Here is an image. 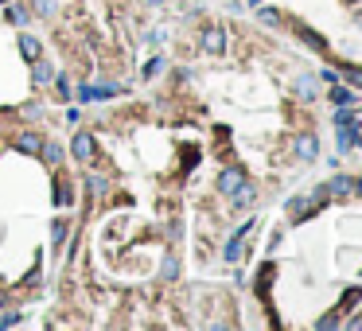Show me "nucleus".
<instances>
[{
    "mask_svg": "<svg viewBox=\"0 0 362 331\" xmlns=\"http://www.w3.org/2000/svg\"><path fill=\"white\" fill-rule=\"evenodd\" d=\"M335 125H339V152H351L354 145H362V121L351 113H339L335 117Z\"/></svg>",
    "mask_w": 362,
    "mask_h": 331,
    "instance_id": "nucleus-1",
    "label": "nucleus"
},
{
    "mask_svg": "<svg viewBox=\"0 0 362 331\" xmlns=\"http://www.w3.org/2000/svg\"><path fill=\"white\" fill-rule=\"evenodd\" d=\"M70 152H74V160L90 164V160L98 156V145H94V136H90V133H74V140H70Z\"/></svg>",
    "mask_w": 362,
    "mask_h": 331,
    "instance_id": "nucleus-2",
    "label": "nucleus"
},
{
    "mask_svg": "<svg viewBox=\"0 0 362 331\" xmlns=\"http://www.w3.org/2000/svg\"><path fill=\"white\" fill-rule=\"evenodd\" d=\"M121 90L109 86V82H101V86H82L79 90V102H109V97H117Z\"/></svg>",
    "mask_w": 362,
    "mask_h": 331,
    "instance_id": "nucleus-3",
    "label": "nucleus"
},
{
    "mask_svg": "<svg viewBox=\"0 0 362 331\" xmlns=\"http://www.w3.org/2000/svg\"><path fill=\"white\" fill-rule=\"evenodd\" d=\"M245 184H249V179H245V172H242V168H226V172L218 175V187H222L226 195H234V191H242Z\"/></svg>",
    "mask_w": 362,
    "mask_h": 331,
    "instance_id": "nucleus-4",
    "label": "nucleus"
},
{
    "mask_svg": "<svg viewBox=\"0 0 362 331\" xmlns=\"http://www.w3.org/2000/svg\"><path fill=\"white\" fill-rule=\"evenodd\" d=\"M293 152L300 156V160H315V156H320V136H312V133L296 136V140H293Z\"/></svg>",
    "mask_w": 362,
    "mask_h": 331,
    "instance_id": "nucleus-5",
    "label": "nucleus"
},
{
    "mask_svg": "<svg viewBox=\"0 0 362 331\" xmlns=\"http://www.w3.org/2000/svg\"><path fill=\"white\" fill-rule=\"evenodd\" d=\"M249 230H254V218H249L242 230H234V238L226 242V261H238V257H242V242H245V234H249Z\"/></svg>",
    "mask_w": 362,
    "mask_h": 331,
    "instance_id": "nucleus-6",
    "label": "nucleus"
},
{
    "mask_svg": "<svg viewBox=\"0 0 362 331\" xmlns=\"http://www.w3.org/2000/svg\"><path fill=\"white\" fill-rule=\"evenodd\" d=\"M203 51H211V55H222V51H226V31L222 28H206L203 31Z\"/></svg>",
    "mask_w": 362,
    "mask_h": 331,
    "instance_id": "nucleus-7",
    "label": "nucleus"
},
{
    "mask_svg": "<svg viewBox=\"0 0 362 331\" xmlns=\"http://www.w3.org/2000/svg\"><path fill=\"white\" fill-rule=\"evenodd\" d=\"M12 145L20 148V152H28V156H40V145H43V140H40V133H20L16 140H12Z\"/></svg>",
    "mask_w": 362,
    "mask_h": 331,
    "instance_id": "nucleus-8",
    "label": "nucleus"
},
{
    "mask_svg": "<svg viewBox=\"0 0 362 331\" xmlns=\"http://www.w3.org/2000/svg\"><path fill=\"white\" fill-rule=\"evenodd\" d=\"M293 28H296V35H300L304 43H308V47H315V51H320V55H323V51H327V43H323V35H315L312 28H304V24H293Z\"/></svg>",
    "mask_w": 362,
    "mask_h": 331,
    "instance_id": "nucleus-9",
    "label": "nucleus"
},
{
    "mask_svg": "<svg viewBox=\"0 0 362 331\" xmlns=\"http://www.w3.org/2000/svg\"><path fill=\"white\" fill-rule=\"evenodd\" d=\"M351 187H354L351 175H335L331 184H327V195H351Z\"/></svg>",
    "mask_w": 362,
    "mask_h": 331,
    "instance_id": "nucleus-10",
    "label": "nucleus"
},
{
    "mask_svg": "<svg viewBox=\"0 0 362 331\" xmlns=\"http://www.w3.org/2000/svg\"><path fill=\"white\" fill-rule=\"evenodd\" d=\"M315 90H320V82H315L312 74L296 78V94H300V97H315Z\"/></svg>",
    "mask_w": 362,
    "mask_h": 331,
    "instance_id": "nucleus-11",
    "label": "nucleus"
},
{
    "mask_svg": "<svg viewBox=\"0 0 362 331\" xmlns=\"http://www.w3.org/2000/svg\"><path fill=\"white\" fill-rule=\"evenodd\" d=\"M20 51H24V58L35 63V58H40V39H35V35H20Z\"/></svg>",
    "mask_w": 362,
    "mask_h": 331,
    "instance_id": "nucleus-12",
    "label": "nucleus"
},
{
    "mask_svg": "<svg viewBox=\"0 0 362 331\" xmlns=\"http://www.w3.org/2000/svg\"><path fill=\"white\" fill-rule=\"evenodd\" d=\"M55 203H59V207L74 203V191H70V184H67V179H59V184H55Z\"/></svg>",
    "mask_w": 362,
    "mask_h": 331,
    "instance_id": "nucleus-13",
    "label": "nucleus"
},
{
    "mask_svg": "<svg viewBox=\"0 0 362 331\" xmlns=\"http://www.w3.org/2000/svg\"><path fill=\"white\" fill-rule=\"evenodd\" d=\"M331 102H335V106H354L359 97H354L347 86H335V90H331Z\"/></svg>",
    "mask_w": 362,
    "mask_h": 331,
    "instance_id": "nucleus-14",
    "label": "nucleus"
},
{
    "mask_svg": "<svg viewBox=\"0 0 362 331\" xmlns=\"http://www.w3.org/2000/svg\"><path fill=\"white\" fill-rule=\"evenodd\" d=\"M40 148H43V160H47V164H59V160H63L59 145H40Z\"/></svg>",
    "mask_w": 362,
    "mask_h": 331,
    "instance_id": "nucleus-15",
    "label": "nucleus"
},
{
    "mask_svg": "<svg viewBox=\"0 0 362 331\" xmlns=\"http://www.w3.org/2000/svg\"><path fill=\"white\" fill-rule=\"evenodd\" d=\"M55 90H59V97H67V102H70V78L67 74L55 78Z\"/></svg>",
    "mask_w": 362,
    "mask_h": 331,
    "instance_id": "nucleus-16",
    "label": "nucleus"
},
{
    "mask_svg": "<svg viewBox=\"0 0 362 331\" xmlns=\"http://www.w3.org/2000/svg\"><path fill=\"white\" fill-rule=\"evenodd\" d=\"M51 78H55V74H51L47 63H35V82H51Z\"/></svg>",
    "mask_w": 362,
    "mask_h": 331,
    "instance_id": "nucleus-17",
    "label": "nucleus"
},
{
    "mask_svg": "<svg viewBox=\"0 0 362 331\" xmlns=\"http://www.w3.org/2000/svg\"><path fill=\"white\" fill-rule=\"evenodd\" d=\"M35 12H40V16H51V12H55V0H35Z\"/></svg>",
    "mask_w": 362,
    "mask_h": 331,
    "instance_id": "nucleus-18",
    "label": "nucleus"
},
{
    "mask_svg": "<svg viewBox=\"0 0 362 331\" xmlns=\"http://www.w3.org/2000/svg\"><path fill=\"white\" fill-rule=\"evenodd\" d=\"M257 16H261V19H265V24H281V16H277V12H273V8H261V12H257Z\"/></svg>",
    "mask_w": 362,
    "mask_h": 331,
    "instance_id": "nucleus-19",
    "label": "nucleus"
},
{
    "mask_svg": "<svg viewBox=\"0 0 362 331\" xmlns=\"http://www.w3.org/2000/svg\"><path fill=\"white\" fill-rule=\"evenodd\" d=\"M160 67H164V58H152V63L145 67V74H148V78H152V74H160Z\"/></svg>",
    "mask_w": 362,
    "mask_h": 331,
    "instance_id": "nucleus-20",
    "label": "nucleus"
},
{
    "mask_svg": "<svg viewBox=\"0 0 362 331\" xmlns=\"http://www.w3.org/2000/svg\"><path fill=\"white\" fill-rule=\"evenodd\" d=\"M63 234H67V223H63V218H55V242H63Z\"/></svg>",
    "mask_w": 362,
    "mask_h": 331,
    "instance_id": "nucleus-21",
    "label": "nucleus"
},
{
    "mask_svg": "<svg viewBox=\"0 0 362 331\" xmlns=\"http://www.w3.org/2000/svg\"><path fill=\"white\" fill-rule=\"evenodd\" d=\"M8 19L12 24H24V8H8Z\"/></svg>",
    "mask_w": 362,
    "mask_h": 331,
    "instance_id": "nucleus-22",
    "label": "nucleus"
},
{
    "mask_svg": "<svg viewBox=\"0 0 362 331\" xmlns=\"http://www.w3.org/2000/svg\"><path fill=\"white\" fill-rule=\"evenodd\" d=\"M148 4H160V0H148Z\"/></svg>",
    "mask_w": 362,
    "mask_h": 331,
    "instance_id": "nucleus-23",
    "label": "nucleus"
},
{
    "mask_svg": "<svg viewBox=\"0 0 362 331\" xmlns=\"http://www.w3.org/2000/svg\"><path fill=\"white\" fill-rule=\"evenodd\" d=\"M0 304H4V292H0Z\"/></svg>",
    "mask_w": 362,
    "mask_h": 331,
    "instance_id": "nucleus-24",
    "label": "nucleus"
},
{
    "mask_svg": "<svg viewBox=\"0 0 362 331\" xmlns=\"http://www.w3.org/2000/svg\"><path fill=\"white\" fill-rule=\"evenodd\" d=\"M0 4H4V0H0Z\"/></svg>",
    "mask_w": 362,
    "mask_h": 331,
    "instance_id": "nucleus-25",
    "label": "nucleus"
},
{
    "mask_svg": "<svg viewBox=\"0 0 362 331\" xmlns=\"http://www.w3.org/2000/svg\"><path fill=\"white\" fill-rule=\"evenodd\" d=\"M351 4H354V0H351Z\"/></svg>",
    "mask_w": 362,
    "mask_h": 331,
    "instance_id": "nucleus-26",
    "label": "nucleus"
}]
</instances>
